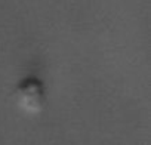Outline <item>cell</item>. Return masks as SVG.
<instances>
[{
	"mask_svg": "<svg viewBox=\"0 0 151 145\" xmlns=\"http://www.w3.org/2000/svg\"><path fill=\"white\" fill-rule=\"evenodd\" d=\"M14 98L17 107L25 114H40L46 107V86L34 76L25 77L17 85Z\"/></svg>",
	"mask_w": 151,
	"mask_h": 145,
	"instance_id": "6da1fadb",
	"label": "cell"
}]
</instances>
